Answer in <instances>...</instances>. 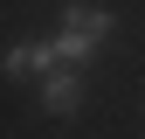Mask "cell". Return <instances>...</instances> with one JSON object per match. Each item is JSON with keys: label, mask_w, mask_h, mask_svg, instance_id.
I'll use <instances>...</instances> for the list:
<instances>
[{"label": "cell", "mask_w": 145, "mask_h": 139, "mask_svg": "<svg viewBox=\"0 0 145 139\" xmlns=\"http://www.w3.org/2000/svg\"><path fill=\"white\" fill-rule=\"evenodd\" d=\"M111 35H118V14H111V7L69 0V7H62V35H56V63H62V70H83Z\"/></svg>", "instance_id": "cell-1"}, {"label": "cell", "mask_w": 145, "mask_h": 139, "mask_svg": "<svg viewBox=\"0 0 145 139\" xmlns=\"http://www.w3.org/2000/svg\"><path fill=\"white\" fill-rule=\"evenodd\" d=\"M0 70H7V77H48V70H62L56 63V35H21V42L7 49V56H0Z\"/></svg>", "instance_id": "cell-2"}, {"label": "cell", "mask_w": 145, "mask_h": 139, "mask_svg": "<svg viewBox=\"0 0 145 139\" xmlns=\"http://www.w3.org/2000/svg\"><path fill=\"white\" fill-rule=\"evenodd\" d=\"M35 83H42V111L48 118H76L83 111V70H48Z\"/></svg>", "instance_id": "cell-3"}]
</instances>
